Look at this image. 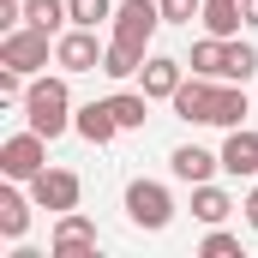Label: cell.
<instances>
[{
	"instance_id": "obj_1",
	"label": "cell",
	"mask_w": 258,
	"mask_h": 258,
	"mask_svg": "<svg viewBox=\"0 0 258 258\" xmlns=\"http://www.w3.org/2000/svg\"><path fill=\"white\" fill-rule=\"evenodd\" d=\"M72 90H66V72H36L30 78V90H24V120L42 132V138H60V132H72Z\"/></svg>"
},
{
	"instance_id": "obj_2",
	"label": "cell",
	"mask_w": 258,
	"mask_h": 258,
	"mask_svg": "<svg viewBox=\"0 0 258 258\" xmlns=\"http://www.w3.org/2000/svg\"><path fill=\"white\" fill-rule=\"evenodd\" d=\"M168 18H162V6L156 0H120L114 6V24H108V36L114 42H126L138 54H150V42H156V30H162Z\"/></svg>"
},
{
	"instance_id": "obj_3",
	"label": "cell",
	"mask_w": 258,
	"mask_h": 258,
	"mask_svg": "<svg viewBox=\"0 0 258 258\" xmlns=\"http://www.w3.org/2000/svg\"><path fill=\"white\" fill-rule=\"evenodd\" d=\"M54 30H36V24H18V30H6L0 36V66H18V72H42V66L54 60Z\"/></svg>"
},
{
	"instance_id": "obj_4",
	"label": "cell",
	"mask_w": 258,
	"mask_h": 258,
	"mask_svg": "<svg viewBox=\"0 0 258 258\" xmlns=\"http://www.w3.org/2000/svg\"><path fill=\"white\" fill-rule=\"evenodd\" d=\"M126 222L132 228H144V234H162L168 222H174V198L162 180H132L126 186Z\"/></svg>"
},
{
	"instance_id": "obj_5",
	"label": "cell",
	"mask_w": 258,
	"mask_h": 258,
	"mask_svg": "<svg viewBox=\"0 0 258 258\" xmlns=\"http://www.w3.org/2000/svg\"><path fill=\"white\" fill-rule=\"evenodd\" d=\"M42 168H48V138H42L36 126L12 132V138L0 144V174H6V180H24V186H30Z\"/></svg>"
},
{
	"instance_id": "obj_6",
	"label": "cell",
	"mask_w": 258,
	"mask_h": 258,
	"mask_svg": "<svg viewBox=\"0 0 258 258\" xmlns=\"http://www.w3.org/2000/svg\"><path fill=\"white\" fill-rule=\"evenodd\" d=\"M102 54H108V42H96V30H84V24L60 30V42H54L60 72H102Z\"/></svg>"
},
{
	"instance_id": "obj_7",
	"label": "cell",
	"mask_w": 258,
	"mask_h": 258,
	"mask_svg": "<svg viewBox=\"0 0 258 258\" xmlns=\"http://www.w3.org/2000/svg\"><path fill=\"white\" fill-rule=\"evenodd\" d=\"M30 198H36V210H54V216H66V210H78L84 180H78L72 168H42V174L30 180Z\"/></svg>"
},
{
	"instance_id": "obj_8",
	"label": "cell",
	"mask_w": 258,
	"mask_h": 258,
	"mask_svg": "<svg viewBox=\"0 0 258 258\" xmlns=\"http://www.w3.org/2000/svg\"><path fill=\"white\" fill-rule=\"evenodd\" d=\"M102 246V234H96V222L90 216H78V210H66L60 222H54V234H48V252L54 258H84Z\"/></svg>"
},
{
	"instance_id": "obj_9",
	"label": "cell",
	"mask_w": 258,
	"mask_h": 258,
	"mask_svg": "<svg viewBox=\"0 0 258 258\" xmlns=\"http://www.w3.org/2000/svg\"><path fill=\"white\" fill-rule=\"evenodd\" d=\"M144 96L150 102H174V90L186 84V60H174V54H144Z\"/></svg>"
},
{
	"instance_id": "obj_10",
	"label": "cell",
	"mask_w": 258,
	"mask_h": 258,
	"mask_svg": "<svg viewBox=\"0 0 258 258\" xmlns=\"http://www.w3.org/2000/svg\"><path fill=\"white\" fill-rule=\"evenodd\" d=\"M222 174H234V180H252L258 174V132L252 126H228V138H222Z\"/></svg>"
},
{
	"instance_id": "obj_11",
	"label": "cell",
	"mask_w": 258,
	"mask_h": 258,
	"mask_svg": "<svg viewBox=\"0 0 258 258\" xmlns=\"http://www.w3.org/2000/svg\"><path fill=\"white\" fill-rule=\"evenodd\" d=\"M246 84H228V78H216V90H210V114H204V126H246Z\"/></svg>"
},
{
	"instance_id": "obj_12",
	"label": "cell",
	"mask_w": 258,
	"mask_h": 258,
	"mask_svg": "<svg viewBox=\"0 0 258 258\" xmlns=\"http://www.w3.org/2000/svg\"><path fill=\"white\" fill-rule=\"evenodd\" d=\"M228 60H234V42L204 30V36L192 42V60H186V66H192V72H204V78H228Z\"/></svg>"
},
{
	"instance_id": "obj_13",
	"label": "cell",
	"mask_w": 258,
	"mask_h": 258,
	"mask_svg": "<svg viewBox=\"0 0 258 258\" xmlns=\"http://www.w3.org/2000/svg\"><path fill=\"white\" fill-rule=\"evenodd\" d=\"M30 204H36V198L18 192V180L0 186V234H6V240H24V228H30Z\"/></svg>"
},
{
	"instance_id": "obj_14",
	"label": "cell",
	"mask_w": 258,
	"mask_h": 258,
	"mask_svg": "<svg viewBox=\"0 0 258 258\" xmlns=\"http://www.w3.org/2000/svg\"><path fill=\"white\" fill-rule=\"evenodd\" d=\"M168 168H174V180H186V186H198V180H210V174L222 168V156H210V150H198V144H174Z\"/></svg>"
},
{
	"instance_id": "obj_15",
	"label": "cell",
	"mask_w": 258,
	"mask_h": 258,
	"mask_svg": "<svg viewBox=\"0 0 258 258\" xmlns=\"http://www.w3.org/2000/svg\"><path fill=\"white\" fill-rule=\"evenodd\" d=\"M72 132H78V138H90V144H114L120 120H114V108H108V102H84V108L72 114Z\"/></svg>"
},
{
	"instance_id": "obj_16",
	"label": "cell",
	"mask_w": 258,
	"mask_h": 258,
	"mask_svg": "<svg viewBox=\"0 0 258 258\" xmlns=\"http://www.w3.org/2000/svg\"><path fill=\"white\" fill-rule=\"evenodd\" d=\"M210 90H216V78L192 72V78L174 90V114H180V120H192V126H204V114H210Z\"/></svg>"
},
{
	"instance_id": "obj_17",
	"label": "cell",
	"mask_w": 258,
	"mask_h": 258,
	"mask_svg": "<svg viewBox=\"0 0 258 258\" xmlns=\"http://www.w3.org/2000/svg\"><path fill=\"white\" fill-rule=\"evenodd\" d=\"M192 216L204 222V228H222V222L234 216V198L222 192L216 180H198V186H192Z\"/></svg>"
},
{
	"instance_id": "obj_18",
	"label": "cell",
	"mask_w": 258,
	"mask_h": 258,
	"mask_svg": "<svg viewBox=\"0 0 258 258\" xmlns=\"http://www.w3.org/2000/svg\"><path fill=\"white\" fill-rule=\"evenodd\" d=\"M198 24L210 30V36H240V24H246V6L240 0H204V12H198Z\"/></svg>"
},
{
	"instance_id": "obj_19",
	"label": "cell",
	"mask_w": 258,
	"mask_h": 258,
	"mask_svg": "<svg viewBox=\"0 0 258 258\" xmlns=\"http://www.w3.org/2000/svg\"><path fill=\"white\" fill-rule=\"evenodd\" d=\"M108 108H114L120 132H138L144 120H150V96H144V90H114V96H108Z\"/></svg>"
},
{
	"instance_id": "obj_20",
	"label": "cell",
	"mask_w": 258,
	"mask_h": 258,
	"mask_svg": "<svg viewBox=\"0 0 258 258\" xmlns=\"http://www.w3.org/2000/svg\"><path fill=\"white\" fill-rule=\"evenodd\" d=\"M102 72H108L114 84H126V78H138V72H144V54H138V48H126V42H114V36H108V54H102Z\"/></svg>"
},
{
	"instance_id": "obj_21",
	"label": "cell",
	"mask_w": 258,
	"mask_h": 258,
	"mask_svg": "<svg viewBox=\"0 0 258 258\" xmlns=\"http://www.w3.org/2000/svg\"><path fill=\"white\" fill-rule=\"evenodd\" d=\"M24 24L60 36V24H72V6H66V0H24Z\"/></svg>"
},
{
	"instance_id": "obj_22",
	"label": "cell",
	"mask_w": 258,
	"mask_h": 258,
	"mask_svg": "<svg viewBox=\"0 0 258 258\" xmlns=\"http://www.w3.org/2000/svg\"><path fill=\"white\" fill-rule=\"evenodd\" d=\"M66 6H72V24H84V30L114 24V0H66Z\"/></svg>"
},
{
	"instance_id": "obj_23",
	"label": "cell",
	"mask_w": 258,
	"mask_h": 258,
	"mask_svg": "<svg viewBox=\"0 0 258 258\" xmlns=\"http://www.w3.org/2000/svg\"><path fill=\"white\" fill-rule=\"evenodd\" d=\"M198 252H204V258H240V234H228V228H210V234L198 240Z\"/></svg>"
},
{
	"instance_id": "obj_24",
	"label": "cell",
	"mask_w": 258,
	"mask_h": 258,
	"mask_svg": "<svg viewBox=\"0 0 258 258\" xmlns=\"http://www.w3.org/2000/svg\"><path fill=\"white\" fill-rule=\"evenodd\" d=\"M252 72H258V48H252V42H240V36H234V60H228V84H246Z\"/></svg>"
},
{
	"instance_id": "obj_25",
	"label": "cell",
	"mask_w": 258,
	"mask_h": 258,
	"mask_svg": "<svg viewBox=\"0 0 258 258\" xmlns=\"http://www.w3.org/2000/svg\"><path fill=\"white\" fill-rule=\"evenodd\" d=\"M156 6H162V18H168V24H192L198 12H204V0H156Z\"/></svg>"
},
{
	"instance_id": "obj_26",
	"label": "cell",
	"mask_w": 258,
	"mask_h": 258,
	"mask_svg": "<svg viewBox=\"0 0 258 258\" xmlns=\"http://www.w3.org/2000/svg\"><path fill=\"white\" fill-rule=\"evenodd\" d=\"M24 90H30L24 72H18V66H0V102H24Z\"/></svg>"
},
{
	"instance_id": "obj_27",
	"label": "cell",
	"mask_w": 258,
	"mask_h": 258,
	"mask_svg": "<svg viewBox=\"0 0 258 258\" xmlns=\"http://www.w3.org/2000/svg\"><path fill=\"white\" fill-rule=\"evenodd\" d=\"M24 24V0H0V30H18Z\"/></svg>"
},
{
	"instance_id": "obj_28",
	"label": "cell",
	"mask_w": 258,
	"mask_h": 258,
	"mask_svg": "<svg viewBox=\"0 0 258 258\" xmlns=\"http://www.w3.org/2000/svg\"><path fill=\"white\" fill-rule=\"evenodd\" d=\"M240 210H246V222H252V228H258V186H252V192H246V198H240Z\"/></svg>"
},
{
	"instance_id": "obj_29",
	"label": "cell",
	"mask_w": 258,
	"mask_h": 258,
	"mask_svg": "<svg viewBox=\"0 0 258 258\" xmlns=\"http://www.w3.org/2000/svg\"><path fill=\"white\" fill-rule=\"evenodd\" d=\"M240 6H246V24L258 30V0H240Z\"/></svg>"
}]
</instances>
